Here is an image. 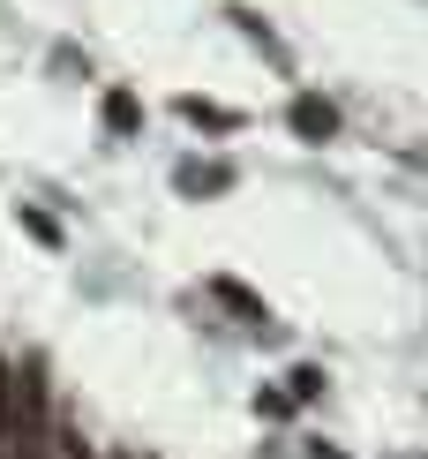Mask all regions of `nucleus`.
<instances>
[{
  "mask_svg": "<svg viewBox=\"0 0 428 459\" xmlns=\"http://www.w3.org/2000/svg\"><path fill=\"white\" fill-rule=\"evenodd\" d=\"M294 121L308 128V136H330V128H338V121H330V106H316V99H301V106H294Z\"/></svg>",
  "mask_w": 428,
  "mask_h": 459,
  "instance_id": "nucleus-1",
  "label": "nucleus"
}]
</instances>
